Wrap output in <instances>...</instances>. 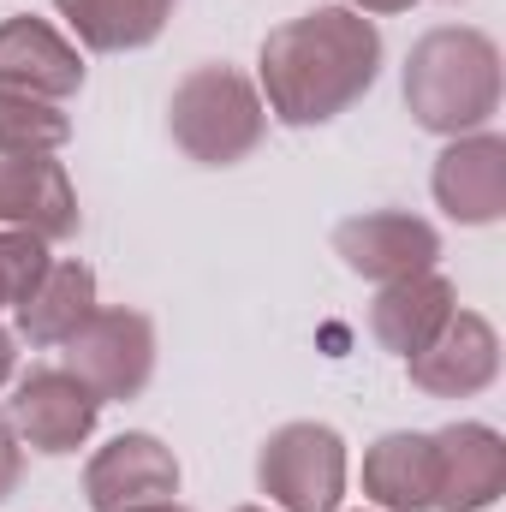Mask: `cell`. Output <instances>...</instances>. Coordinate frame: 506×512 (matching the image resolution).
Segmentation results:
<instances>
[{"label":"cell","instance_id":"1","mask_svg":"<svg viewBox=\"0 0 506 512\" xmlns=\"http://www.w3.org/2000/svg\"><path fill=\"white\" fill-rule=\"evenodd\" d=\"M381 78V30L352 6H316L262 36V108L280 126H328Z\"/></svg>","mask_w":506,"mask_h":512},{"label":"cell","instance_id":"2","mask_svg":"<svg viewBox=\"0 0 506 512\" xmlns=\"http://www.w3.org/2000/svg\"><path fill=\"white\" fill-rule=\"evenodd\" d=\"M405 108L435 137H471L501 108V48L471 24H441L405 54Z\"/></svg>","mask_w":506,"mask_h":512},{"label":"cell","instance_id":"3","mask_svg":"<svg viewBox=\"0 0 506 512\" xmlns=\"http://www.w3.org/2000/svg\"><path fill=\"white\" fill-rule=\"evenodd\" d=\"M167 131L197 167H239L268 131V108L245 72L215 60L179 78L167 102Z\"/></svg>","mask_w":506,"mask_h":512},{"label":"cell","instance_id":"4","mask_svg":"<svg viewBox=\"0 0 506 512\" xmlns=\"http://www.w3.org/2000/svg\"><path fill=\"white\" fill-rule=\"evenodd\" d=\"M256 489L280 512H340L346 441L328 423H280L256 453Z\"/></svg>","mask_w":506,"mask_h":512},{"label":"cell","instance_id":"5","mask_svg":"<svg viewBox=\"0 0 506 512\" xmlns=\"http://www.w3.org/2000/svg\"><path fill=\"white\" fill-rule=\"evenodd\" d=\"M66 370L102 405L108 399H137L155 376V322L143 310H96L66 340Z\"/></svg>","mask_w":506,"mask_h":512},{"label":"cell","instance_id":"6","mask_svg":"<svg viewBox=\"0 0 506 512\" xmlns=\"http://www.w3.org/2000/svg\"><path fill=\"white\" fill-rule=\"evenodd\" d=\"M96 417H102V399L78 382L72 370H60V364H42V370L18 376L12 399H6L12 435H18L30 453H48V459L78 453V447L96 435Z\"/></svg>","mask_w":506,"mask_h":512},{"label":"cell","instance_id":"7","mask_svg":"<svg viewBox=\"0 0 506 512\" xmlns=\"http://www.w3.org/2000/svg\"><path fill=\"white\" fill-rule=\"evenodd\" d=\"M334 256L358 274V280H411V274H429L435 256H441V233L411 215V209H370V215H352L334 227Z\"/></svg>","mask_w":506,"mask_h":512},{"label":"cell","instance_id":"8","mask_svg":"<svg viewBox=\"0 0 506 512\" xmlns=\"http://www.w3.org/2000/svg\"><path fill=\"white\" fill-rule=\"evenodd\" d=\"M78 191L54 155L0 149V227L30 233L42 245H66L78 233Z\"/></svg>","mask_w":506,"mask_h":512},{"label":"cell","instance_id":"9","mask_svg":"<svg viewBox=\"0 0 506 512\" xmlns=\"http://www.w3.org/2000/svg\"><path fill=\"white\" fill-rule=\"evenodd\" d=\"M405 376L429 399H471L501 376V334L477 310H453L447 328L417 358H405Z\"/></svg>","mask_w":506,"mask_h":512},{"label":"cell","instance_id":"10","mask_svg":"<svg viewBox=\"0 0 506 512\" xmlns=\"http://www.w3.org/2000/svg\"><path fill=\"white\" fill-rule=\"evenodd\" d=\"M179 495V459L155 435H114L90 465H84V501L90 512H131L149 501Z\"/></svg>","mask_w":506,"mask_h":512},{"label":"cell","instance_id":"11","mask_svg":"<svg viewBox=\"0 0 506 512\" xmlns=\"http://www.w3.org/2000/svg\"><path fill=\"white\" fill-rule=\"evenodd\" d=\"M435 441V512H483L506 495V441L489 423H447Z\"/></svg>","mask_w":506,"mask_h":512},{"label":"cell","instance_id":"12","mask_svg":"<svg viewBox=\"0 0 506 512\" xmlns=\"http://www.w3.org/2000/svg\"><path fill=\"white\" fill-rule=\"evenodd\" d=\"M429 191L459 227H495L506 215V143L495 131L453 137L435 161Z\"/></svg>","mask_w":506,"mask_h":512},{"label":"cell","instance_id":"13","mask_svg":"<svg viewBox=\"0 0 506 512\" xmlns=\"http://www.w3.org/2000/svg\"><path fill=\"white\" fill-rule=\"evenodd\" d=\"M0 90H24L42 102H66L84 90V54L48 18H6L0 24Z\"/></svg>","mask_w":506,"mask_h":512},{"label":"cell","instance_id":"14","mask_svg":"<svg viewBox=\"0 0 506 512\" xmlns=\"http://www.w3.org/2000/svg\"><path fill=\"white\" fill-rule=\"evenodd\" d=\"M453 310H459L453 280L429 268V274H411V280L381 286L376 304H370V334H376L381 352H393V358H417V352L447 328Z\"/></svg>","mask_w":506,"mask_h":512},{"label":"cell","instance_id":"15","mask_svg":"<svg viewBox=\"0 0 506 512\" xmlns=\"http://www.w3.org/2000/svg\"><path fill=\"white\" fill-rule=\"evenodd\" d=\"M96 274L78 262V256H54L48 274L24 292V304L12 310L18 322V340H30L36 352H60L90 316H96Z\"/></svg>","mask_w":506,"mask_h":512},{"label":"cell","instance_id":"16","mask_svg":"<svg viewBox=\"0 0 506 512\" xmlns=\"http://www.w3.org/2000/svg\"><path fill=\"white\" fill-rule=\"evenodd\" d=\"M364 495L381 512H435V441L393 429L364 453Z\"/></svg>","mask_w":506,"mask_h":512},{"label":"cell","instance_id":"17","mask_svg":"<svg viewBox=\"0 0 506 512\" xmlns=\"http://www.w3.org/2000/svg\"><path fill=\"white\" fill-rule=\"evenodd\" d=\"M179 0H54V12L72 24V36L90 54H131L149 48Z\"/></svg>","mask_w":506,"mask_h":512},{"label":"cell","instance_id":"18","mask_svg":"<svg viewBox=\"0 0 506 512\" xmlns=\"http://www.w3.org/2000/svg\"><path fill=\"white\" fill-rule=\"evenodd\" d=\"M72 137V120L60 102L0 90V149H30V155H60Z\"/></svg>","mask_w":506,"mask_h":512},{"label":"cell","instance_id":"19","mask_svg":"<svg viewBox=\"0 0 506 512\" xmlns=\"http://www.w3.org/2000/svg\"><path fill=\"white\" fill-rule=\"evenodd\" d=\"M48 245L42 239H30V233H6L0 227V310H18L24 304V292L48 274Z\"/></svg>","mask_w":506,"mask_h":512},{"label":"cell","instance_id":"20","mask_svg":"<svg viewBox=\"0 0 506 512\" xmlns=\"http://www.w3.org/2000/svg\"><path fill=\"white\" fill-rule=\"evenodd\" d=\"M18 483H24V441H18L12 423L0 417V501L18 495Z\"/></svg>","mask_w":506,"mask_h":512},{"label":"cell","instance_id":"21","mask_svg":"<svg viewBox=\"0 0 506 512\" xmlns=\"http://www.w3.org/2000/svg\"><path fill=\"white\" fill-rule=\"evenodd\" d=\"M417 0H352V12H364V18H387V12H411Z\"/></svg>","mask_w":506,"mask_h":512},{"label":"cell","instance_id":"22","mask_svg":"<svg viewBox=\"0 0 506 512\" xmlns=\"http://www.w3.org/2000/svg\"><path fill=\"white\" fill-rule=\"evenodd\" d=\"M12 364H18V346H12V334L0 328V387L12 382Z\"/></svg>","mask_w":506,"mask_h":512},{"label":"cell","instance_id":"23","mask_svg":"<svg viewBox=\"0 0 506 512\" xmlns=\"http://www.w3.org/2000/svg\"><path fill=\"white\" fill-rule=\"evenodd\" d=\"M131 512H191V507H179V501H149V507H131Z\"/></svg>","mask_w":506,"mask_h":512},{"label":"cell","instance_id":"24","mask_svg":"<svg viewBox=\"0 0 506 512\" xmlns=\"http://www.w3.org/2000/svg\"><path fill=\"white\" fill-rule=\"evenodd\" d=\"M239 512H262V507H239Z\"/></svg>","mask_w":506,"mask_h":512}]
</instances>
